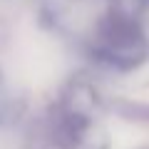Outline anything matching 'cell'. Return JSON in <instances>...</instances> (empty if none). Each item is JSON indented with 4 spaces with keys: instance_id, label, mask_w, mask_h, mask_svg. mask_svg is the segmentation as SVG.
Returning <instances> with one entry per match:
<instances>
[{
    "instance_id": "obj_1",
    "label": "cell",
    "mask_w": 149,
    "mask_h": 149,
    "mask_svg": "<svg viewBox=\"0 0 149 149\" xmlns=\"http://www.w3.org/2000/svg\"><path fill=\"white\" fill-rule=\"evenodd\" d=\"M92 52L114 67L129 70L149 57V35L139 20L109 8L95 25Z\"/></svg>"
}]
</instances>
